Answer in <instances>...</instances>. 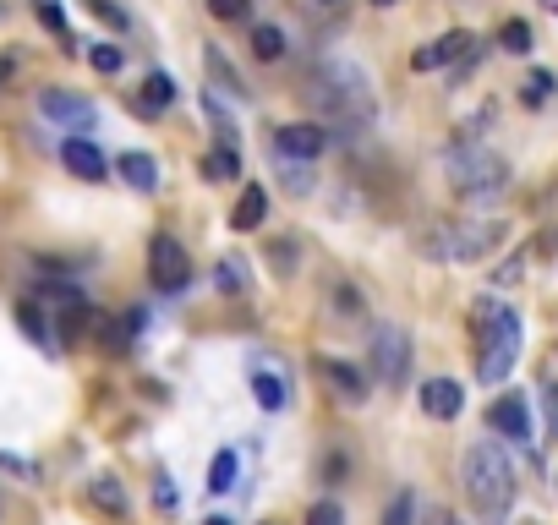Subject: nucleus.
I'll list each match as a JSON object with an SVG mask.
<instances>
[{
    "label": "nucleus",
    "instance_id": "obj_1",
    "mask_svg": "<svg viewBox=\"0 0 558 525\" xmlns=\"http://www.w3.org/2000/svg\"><path fill=\"white\" fill-rule=\"evenodd\" d=\"M307 93L318 104V121L334 126V132H372L378 121V99H372V83L362 66L351 61H323L318 72L307 77Z\"/></svg>",
    "mask_w": 558,
    "mask_h": 525
},
{
    "label": "nucleus",
    "instance_id": "obj_2",
    "mask_svg": "<svg viewBox=\"0 0 558 525\" xmlns=\"http://www.w3.org/2000/svg\"><path fill=\"white\" fill-rule=\"evenodd\" d=\"M460 487H465V504L476 509V520L504 525L509 509H515V465H509L504 443L476 438L471 449L460 454Z\"/></svg>",
    "mask_w": 558,
    "mask_h": 525
},
{
    "label": "nucleus",
    "instance_id": "obj_3",
    "mask_svg": "<svg viewBox=\"0 0 558 525\" xmlns=\"http://www.w3.org/2000/svg\"><path fill=\"white\" fill-rule=\"evenodd\" d=\"M471 329H476V378L504 383L520 361V312L493 301V296H482L471 312Z\"/></svg>",
    "mask_w": 558,
    "mask_h": 525
},
{
    "label": "nucleus",
    "instance_id": "obj_4",
    "mask_svg": "<svg viewBox=\"0 0 558 525\" xmlns=\"http://www.w3.org/2000/svg\"><path fill=\"white\" fill-rule=\"evenodd\" d=\"M504 241V219H444L422 230V258L433 263H482Z\"/></svg>",
    "mask_w": 558,
    "mask_h": 525
},
{
    "label": "nucleus",
    "instance_id": "obj_5",
    "mask_svg": "<svg viewBox=\"0 0 558 525\" xmlns=\"http://www.w3.org/2000/svg\"><path fill=\"white\" fill-rule=\"evenodd\" d=\"M444 175H449V186H455L460 197H498L509 186V165H504V154H493V148H482V143H455L444 154Z\"/></svg>",
    "mask_w": 558,
    "mask_h": 525
},
{
    "label": "nucleus",
    "instance_id": "obj_6",
    "mask_svg": "<svg viewBox=\"0 0 558 525\" xmlns=\"http://www.w3.org/2000/svg\"><path fill=\"white\" fill-rule=\"evenodd\" d=\"M367 367L383 389H400L411 378V334L400 323H372V340H367Z\"/></svg>",
    "mask_w": 558,
    "mask_h": 525
},
{
    "label": "nucleus",
    "instance_id": "obj_7",
    "mask_svg": "<svg viewBox=\"0 0 558 525\" xmlns=\"http://www.w3.org/2000/svg\"><path fill=\"white\" fill-rule=\"evenodd\" d=\"M148 279H154L159 296H176V290H186L192 263H186V252H181L176 236H154V241H148Z\"/></svg>",
    "mask_w": 558,
    "mask_h": 525
},
{
    "label": "nucleus",
    "instance_id": "obj_8",
    "mask_svg": "<svg viewBox=\"0 0 558 525\" xmlns=\"http://www.w3.org/2000/svg\"><path fill=\"white\" fill-rule=\"evenodd\" d=\"M323 148H329V126L323 121H290V126H279L274 132V154L279 159H318Z\"/></svg>",
    "mask_w": 558,
    "mask_h": 525
},
{
    "label": "nucleus",
    "instance_id": "obj_9",
    "mask_svg": "<svg viewBox=\"0 0 558 525\" xmlns=\"http://www.w3.org/2000/svg\"><path fill=\"white\" fill-rule=\"evenodd\" d=\"M471 50H476V39H471L465 28H455V33H444V39H433V44H422V50H411V72H438V66L471 61Z\"/></svg>",
    "mask_w": 558,
    "mask_h": 525
},
{
    "label": "nucleus",
    "instance_id": "obj_10",
    "mask_svg": "<svg viewBox=\"0 0 558 525\" xmlns=\"http://www.w3.org/2000/svg\"><path fill=\"white\" fill-rule=\"evenodd\" d=\"M39 110L50 115V121L72 126V132L93 126V104H88V99H77V93H66V88H44V93H39Z\"/></svg>",
    "mask_w": 558,
    "mask_h": 525
},
{
    "label": "nucleus",
    "instance_id": "obj_11",
    "mask_svg": "<svg viewBox=\"0 0 558 525\" xmlns=\"http://www.w3.org/2000/svg\"><path fill=\"white\" fill-rule=\"evenodd\" d=\"M318 378L329 383L340 400H351V405H362V400H367V372H362V367H351V361H340V356H323V361H318Z\"/></svg>",
    "mask_w": 558,
    "mask_h": 525
},
{
    "label": "nucleus",
    "instance_id": "obj_12",
    "mask_svg": "<svg viewBox=\"0 0 558 525\" xmlns=\"http://www.w3.org/2000/svg\"><path fill=\"white\" fill-rule=\"evenodd\" d=\"M252 400H258L263 411H285V405H290V378H285V367H274V361H258V367H252Z\"/></svg>",
    "mask_w": 558,
    "mask_h": 525
},
{
    "label": "nucleus",
    "instance_id": "obj_13",
    "mask_svg": "<svg viewBox=\"0 0 558 525\" xmlns=\"http://www.w3.org/2000/svg\"><path fill=\"white\" fill-rule=\"evenodd\" d=\"M487 422H493L504 438L526 443V438H531V405H526V394H504V400H493V411H487Z\"/></svg>",
    "mask_w": 558,
    "mask_h": 525
},
{
    "label": "nucleus",
    "instance_id": "obj_14",
    "mask_svg": "<svg viewBox=\"0 0 558 525\" xmlns=\"http://www.w3.org/2000/svg\"><path fill=\"white\" fill-rule=\"evenodd\" d=\"M422 411L433 416V422H455V416L465 411V389L455 378H433L422 383Z\"/></svg>",
    "mask_w": 558,
    "mask_h": 525
},
{
    "label": "nucleus",
    "instance_id": "obj_15",
    "mask_svg": "<svg viewBox=\"0 0 558 525\" xmlns=\"http://www.w3.org/2000/svg\"><path fill=\"white\" fill-rule=\"evenodd\" d=\"M61 165L72 175H83V181H104V170H110V165H104V154L88 143V137H66V143H61Z\"/></svg>",
    "mask_w": 558,
    "mask_h": 525
},
{
    "label": "nucleus",
    "instance_id": "obj_16",
    "mask_svg": "<svg viewBox=\"0 0 558 525\" xmlns=\"http://www.w3.org/2000/svg\"><path fill=\"white\" fill-rule=\"evenodd\" d=\"M17 329L28 334L33 345L44 350H61V329L50 323V312H39V301H17Z\"/></svg>",
    "mask_w": 558,
    "mask_h": 525
},
{
    "label": "nucleus",
    "instance_id": "obj_17",
    "mask_svg": "<svg viewBox=\"0 0 558 525\" xmlns=\"http://www.w3.org/2000/svg\"><path fill=\"white\" fill-rule=\"evenodd\" d=\"M263 219H269V192H263L258 181H252V186H241L236 208H230V225H236V230H258Z\"/></svg>",
    "mask_w": 558,
    "mask_h": 525
},
{
    "label": "nucleus",
    "instance_id": "obj_18",
    "mask_svg": "<svg viewBox=\"0 0 558 525\" xmlns=\"http://www.w3.org/2000/svg\"><path fill=\"white\" fill-rule=\"evenodd\" d=\"M121 181L132 186V192H159V159L154 154H143V148H137V154H121Z\"/></svg>",
    "mask_w": 558,
    "mask_h": 525
},
{
    "label": "nucleus",
    "instance_id": "obj_19",
    "mask_svg": "<svg viewBox=\"0 0 558 525\" xmlns=\"http://www.w3.org/2000/svg\"><path fill=\"white\" fill-rule=\"evenodd\" d=\"M88 504L104 509L110 520H121L126 509H132V498H126V487L115 482V476H93V482H88Z\"/></svg>",
    "mask_w": 558,
    "mask_h": 525
},
{
    "label": "nucleus",
    "instance_id": "obj_20",
    "mask_svg": "<svg viewBox=\"0 0 558 525\" xmlns=\"http://www.w3.org/2000/svg\"><path fill=\"white\" fill-rule=\"evenodd\" d=\"M176 77H170V72H148L143 77V88H137V104H143V110L148 115H159V110H170V104H176Z\"/></svg>",
    "mask_w": 558,
    "mask_h": 525
},
{
    "label": "nucleus",
    "instance_id": "obj_21",
    "mask_svg": "<svg viewBox=\"0 0 558 525\" xmlns=\"http://www.w3.org/2000/svg\"><path fill=\"white\" fill-rule=\"evenodd\" d=\"M236 471H241V454L219 449L214 465H208V493H230V487H236Z\"/></svg>",
    "mask_w": 558,
    "mask_h": 525
},
{
    "label": "nucleus",
    "instance_id": "obj_22",
    "mask_svg": "<svg viewBox=\"0 0 558 525\" xmlns=\"http://www.w3.org/2000/svg\"><path fill=\"white\" fill-rule=\"evenodd\" d=\"M214 285L225 290V296H247V285H252L247 263H241V258H219V268H214Z\"/></svg>",
    "mask_w": 558,
    "mask_h": 525
},
{
    "label": "nucleus",
    "instance_id": "obj_23",
    "mask_svg": "<svg viewBox=\"0 0 558 525\" xmlns=\"http://www.w3.org/2000/svg\"><path fill=\"white\" fill-rule=\"evenodd\" d=\"M252 55H258V61H279V55H285V33H279L274 22H258V28H252Z\"/></svg>",
    "mask_w": 558,
    "mask_h": 525
},
{
    "label": "nucleus",
    "instance_id": "obj_24",
    "mask_svg": "<svg viewBox=\"0 0 558 525\" xmlns=\"http://www.w3.org/2000/svg\"><path fill=\"white\" fill-rule=\"evenodd\" d=\"M203 175H208V181H236V175H241V159H236V148H214V154H208L203 159Z\"/></svg>",
    "mask_w": 558,
    "mask_h": 525
},
{
    "label": "nucleus",
    "instance_id": "obj_25",
    "mask_svg": "<svg viewBox=\"0 0 558 525\" xmlns=\"http://www.w3.org/2000/svg\"><path fill=\"white\" fill-rule=\"evenodd\" d=\"M88 66H93V72H104V77H115L126 66L121 44H88Z\"/></svg>",
    "mask_w": 558,
    "mask_h": 525
},
{
    "label": "nucleus",
    "instance_id": "obj_26",
    "mask_svg": "<svg viewBox=\"0 0 558 525\" xmlns=\"http://www.w3.org/2000/svg\"><path fill=\"white\" fill-rule=\"evenodd\" d=\"M329 296H334V312H340V318H367V301H362V290H356V285H345V279H340Z\"/></svg>",
    "mask_w": 558,
    "mask_h": 525
},
{
    "label": "nucleus",
    "instance_id": "obj_27",
    "mask_svg": "<svg viewBox=\"0 0 558 525\" xmlns=\"http://www.w3.org/2000/svg\"><path fill=\"white\" fill-rule=\"evenodd\" d=\"M553 72H531L526 83H520V104H531V110H537V104H548L553 99Z\"/></svg>",
    "mask_w": 558,
    "mask_h": 525
},
{
    "label": "nucleus",
    "instance_id": "obj_28",
    "mask_svg": "<svg viewBox=\"0 0 558 525\" xmlns=\"http://www.w3.org/2000/svg\"><path fill=\"white\" fill-rule=\"evenodd\" d=\"M498 50H509V55H526L531 50V28L520 17H509L504 28H498Z\"/></svg>",
    "mask_w": 558,
    "mask_h": 525
},
{
    "label": "nucleus",
    "instance_id": "obj_29",
    "mask_svg": "<svg viewBox=\"0 0 558 525\" xmlns=\"http://www.w3.org/2000/svg\"><path fill=\"white\" fill-rule=\"evenodd\" d=\"M208 77H214V83H225V93H236V99H247V88H241L236 66H230L219 50H208Z\"/></svg>",
    "mask_w": 558,
    "mask_h": 525
},
{
    "label": "nucleus",
    "instance_id": "obj_30",
    "mask_svg": "<svg viewBox=\"0 0 558 525\" xmlns=\"http://www.w3.org/2000/svg\"><path fill=\"white\" fill-rule=\"evenodd\" d=\"M383 525H416V493H411V487L394 493V504L383 509Z\"/></svg>",
    "mask_w": 558,
    "mask_h": 525
},
{
    "label": "nucleus",
    "instance_id": "obj_31",
    "mask_svg": "<svg viewBox=\"0 0 558 525\" xmlns=\"http://www.w3.org/2000/svg\"><path fill=\"white\" fill-rule=\"evenodd\" d=\"M33 11H39V22L55 33V39H72V28H66V11H61V0H33Z\"/></svg>",
    "mask_w": 558,
    "mask_h": 525
},
{
    "label": "nucleus",
    "instance_id": "obj_32",
    "mask_svg": "<svg viewBox=\"0 0 558 525\" xmlns=\"http://www.w3.org/2000/svg\"><path fill=\"white\" fill-rule=\"evenodd\" d=\"M99 340L110 356H126V350H132V329H126V323H99Z\"/></svg>",
    "mask_w": 558,
    "mask_h": 525
},
{
    "label": "nucleus",
    "instance_id": "obj_33",
    "mask_svg": "<svg viewBox=\"0 0 558 525\" xmlns=\"http://www.w3.org/2000/svg\"><path fill=\"white\" fill-rule=\"evenodd\" d=\"M279 170H285L290 192H307V186H312V165H307V159H279Z\"/></svg>",
    "mask_w": 558,
    "mask_h": 525
},
{
    "label": "nucleus",
    "instance_id": "obj_34",
    "mask_svg": "<svg viewBox=\"0 0 558 525\" xmlns=\"http://www.w3.org/2000/svg\"><path fill=\"white\" fill-rule=\"evenodd\" d=\"M247 11H252V0H208V17H219V22H247Z\"/></svg>",
    "mask_w": 558,
    "mask_h": 525
},
{
    "label": "nucleus",
    "instance_id": "obj_35",
    "mask_svg": "<svg viewBox=\"0 0 558 525\" xmlns=\"http://www.w3.org/2000/svg\"><path fill=\"white\" fill-rule=\"evenodd\" d=\"M307 525H345V509L334 504V498H323V504L307 509Z\"/></svg>",
    "mask_w": 558,
    "mask_h": 525
},
{
    "label": "nucleus",
    "instance_id": "obj_36",
    "mask_svg": "<svg viewBox=\"0 0 558 525\" xmlns=\"http://www.w3.org/2000/svg\"><path fill=\"white\" fill-rule=\"evenodd\" d=\"M88 11H93L99 22H110V28H126V11L115 6V0H88Z\"/></svg>",
    "mask_w": 558,
    "mask_h": 525
},
{
    "label": "nucleus",
    "instance_id": "obj_37",
    "mask_svg": "<svg viewBox=\"0 0 558 525\" xmlns=\"http://www.w3.org/2000/svg\"><path fill=\"white\" fill-rule=\"evenodd\" d=\"M0 471H11V476H22V482H28L33 465H28V460H17V454H0Z\"/></svg>",
    "mask_w": 558,
    "mask_h": 525
},
{
    "label": "nucleus",
    "instance_id": "obj_38",
    "mask_svg": "<svg viewBox=\"0 0 558 525\" xmlns=\"http://www.w3.org/2000/svg\"><path fill=\"white\" fill-rule=\"evenodd\" d=\"M154 504L165 509V515H170V509H176V493H170V482H165V476H159V482H154Z\"/></svg>",
    "mask_w": 558,
    "mask_h": 525
},
{
    "label": "nucleus",
    "instance_id": "obj_39",
    "mask_svg": "<svg viewBox=\"0 0 558 525\" xmlns=\"http://www.w3.org/2000/svg\"><path fill=\"white\" fill-rule=\"evenodd\" d=\"M340 476H345V460H340V454H329V465H323V482H340Z\"/></svg>",
    "mask_w": 558,
    "mask_h": 525
},
{
    "label": "nucleus",
    "instance_id": "obj_40",
    "mask_svg": "<svg viewBox=\"0 0 558 525\" xmlns=\"http://www.w3.org/2000/svg\"><path fill=\"white\" fill-rule=\"evenodd\" d=\"M427 525H465L455 509H433V515H427Z\"/></svg>",
    "mask_w": 558,
    "mask_h": 525
},
{
    "label": "nucleus",
    "instance_id": "obj_41",
    "mask_svg": "<svg viewBox=\"0 0 558 525\" xmlns=\"http://www.w3.org/2000/svg\"><path fill=\"white\" fill-rule=\"evenodd\" d=\"M11 83V61H0V88H6Z\"/></svg>",
    "mask_w": 558,
    "mask_h": 525
},
{
    "label": "nucleus",
    "instance_id": "obj_42",
    "mask_svg": "<svg viewBox=\"0 0 558 525\" xmlns=\"http://www.w3.org/2000/svg\"><path fill=\"white\" fill-rule=\"evenodd\" d=\"M203 525H236V520H225V515H208Z\"/></svg>",
    "mask_w": 558,
    "mask_h": 525
},
{
    "label": "nucleus",
    "instance_id": "obj_43",
    "mask_svg": "<svg viewBox=\"0 0 558 525\" xmlns=\"http://www.w3.org/2000/svg\"><path fill=\"white\" fill-rule=\"evenodd\" d=\"M542 6H548V11H553V17H558V0H542Z\"/></svg>",
    "mask_w": 558,
    "mask_h": 525
},
{
    "label": "nucleus",
    "instance_id": "obj_44",
    "mask_svg": "<svg viewBox=\"0 0 558 525\" xmlns=\"http://www.w3.org/2000/svg\"><path fill=\"white\" fill-rule=\"evenodd\" d=\"M318 6H345V0H318Z\"/></svg>",
    "mask_w": 558,
    "mask_h": 525
}]
</instances>
